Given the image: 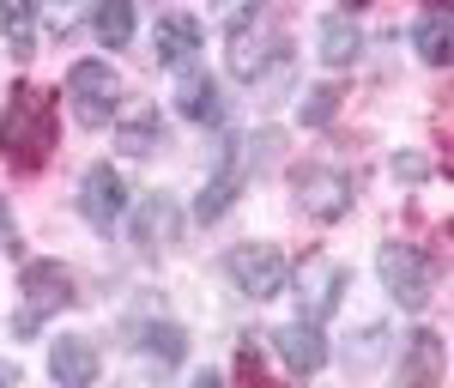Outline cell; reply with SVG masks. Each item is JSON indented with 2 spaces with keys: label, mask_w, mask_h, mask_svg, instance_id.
<instances>
[{
  "label": "cell",
  "mask_w": 454,
  "mask_h": 388,
  "mask_svg": "<svg viewBox=\"0 0 454 388\" xmlns=\"http://www.w3.org/2000/svg\"><path fill=\"white\" fill-rule=\"evenodd\" d=\"M0 152H6V164H19V170H43L49 152H55V98H49L43 85H31V79L6 98Z\"/></svg>",
  "instance_id": "6da1fadb"
},
{
  "label": "cell",
  "mask_w": 454,
  "mask_h": 388,
  "mask_svg": "<svg viewBox=\"0 0 454 388\" xmlns=\"http://www.w3.org/2000/svg\"><path fill=\"white\" fill-rule=\"evenodd\" d=\"M73 297H79V285H73V273L61 261H31V267L19 273V316H12V328L31 340L49 316L73 310Z\"/></svg>",
  "instance_id": "7a4b0ae2"
},
{
  "label": "cell",
  "mask_w": 454,
  "mask_h": 388,
  "mask_svg": "<svg viewBox=\"0 0 454 388\" xmlns=\"http://www.w3.org/2000/svg\"><path fill=\"white\" fill-rule=\"evenodd\" d=\"M67 109L79 115V128H104V122H115V109H121V79H115V67H104V61H79V67L67 73Z\"/></svg>",
  "instance_id": "3957f363"
},
{
  "label": "cell",
  "mask_w": 454,
  "mask_h": 388,
  "mask_svg": "<svg viewBox=\"0 0 454 388\" xmlns=\"http://www.w3.org/2000/svg\"><path fill=\"white\" fill-rule=\"evenodd\" d=\"M285 285H291V297H297V316L321 328V321L340 310V285H346V267H340V261H327V255H309V261H303V267H297V273H291Z\"/></svg>",
  "instance_id": "277c9868"
},
{
  "label": "cell",
  "mask_w": 454,
  "mask_h": 388,
  "mask_svg": "<svg viewBox=\"0 0 454 388\" xmlns=\"http://www.w3.org/2000/svg\"><path fill=\"white\" fill-rule=\"evenodd\" d=\"M376 267H382V285L400 310H424L430 304V261L412 243H382Z\"/></svg>",
  "instance_id": "5b68a950"
},
{
  "label": "cell",
  "mask_w": 454,
  "mask_h": 388,
  "mask_svg": "<svg viewBox=\"0 0 454 388\" xmlns=\"http://www.w3.org/2000/svg\"><path fill=\"white\" fill-rule=\"evenodd\" d=\"M231 280L243 297H279L291 267H285V249L279 243H237L231 249Z\"/></svg>",
  "instance_id": "8992f818"
},
{
  "label": "cell",
  "mask_w": 454,
  "mask_h": 388,
  "mask_svg": "<svg viewBox=\"0 0 454 388\" xmlns=\"http://www.w3.org/2000/svg\"><path fill=\"white\" fill-rule=\"evenodd\" d=\"M291 188H297V207L309 212V218H346L351 207V182L346 170H333V164H297L291 170Z\"/></svg>",
  "instance_id": "52a82bcc"
},
{
  "label": "cell",
  "mask_w": 454,
  "mask_h": 388,
  "mask_svg": "<svg viewBox=\"0 0 454 388\" xmlns=\"http://www.w3.org/2000/svg\"><path fill=\"white\" fill-rule=\"evenodd\" d=\"M128 237H134V249H145V255L170 249L176 237H182V207H176L170 194H140L134 212H128Z\"/></svg>",
  "instance_id": "ba28073f"
},
{
  "label": "cell",
  "mask_w": 454,
  "mask_h": 388,
  "mask_svg": "<svg viewBox=\"0 0 454 388\" xmlns=\"http://www.w3.org/2000/svg\"><path fill=\"white\" fill-rule=\"evenodd\" d=\"M79 212H85V225L115 231V218L128 212V188L115 177V164H91V170L79 177Z\"/></svg>",
  "instance_id": "9c48e42d"
},
{
  "label": "cell",
  "mask_w": 454,
  "mask_h": 388,
  "mask_svg": "<svg viewBox=\"0 0 454 388\" xmlns=\"http://www.w3.org/2000/svg\"><path fill=\"white\" fill-rule=\"evenodd\" d=\"M273 55H279V36H273L267 19H243V25H231V55H224V67L237 73V79H261Z\"/></svg>",
  "instance_id": "30bf717a"
},
{
  "label": "cell",
  "mask_w": 454,
  "mask_h": 388,
  "mask_svg": "<svg viewBox=\"0 0 454 388\" xmlns=\"http://www.w3.org/2000/svg\"><path fill=\"white\" fill-rule=\"evenodd\" d=\"M273 352H279L297 376H309V370L327 364V340H321L315 321H285V328H273Z\"/></svg>",
  "instance_id": "8fae6325"
},
{
  "label": "cell",
  "mask_w": 454,
  "mask_h": 388,
  "mask_svg": "<svg viewBox=\"0 0 454 388\" xmlns=\"http://www.w3.org/2000/svg\"><path fill=\"white\" fill-rule=\"evenodd\" d=\"M98 370H104V364H98V346L79 340V334H67V340L49 346V376H55L61 388H91V383H98Z\"/></svg>",
  "instance_id": "7c38bea8"
},
{
  "label": "cell",
  "mask_w": 454,
  "mask_h": 388,
  "mask_svg": "<svg viewBox=\"0 0 454 388\" xmlns=\"http://www.w3.org/2000/svg\"><path fill=\"white\" fill-rule=\"evenodd\" d=\"M194 49H200V25H194L188 12H164V19H158V61H164V67H188Z\"/></svg>",
  "instance_id": "4fadbf2b"
},
{
  "label": "cell",
  "mask_w": 454,
  "mask_h": 388,
  "mask_svg": "<svg viewBox=\"0 0 454 388\" xmlns=\"http://www.w3.org/2000/svg\"><path fill=\"white\" fill-rule=\"evenodd\" d=\"M0 31L12 43V55H31L43 36V0H0Z\"/></svg>",
  "instance_id": "5bb4252c"
},
{
  "label": "cell",
  "mask_w": 454,
  "mask_h": 388,
  "mask_svg": "<svg viewBox=\"0 0 454 388\" xmlns=\"http://www.w3.org/2000/svg\"><path fill=\"white\" fill-rule=\"evenodd\" d=\"M357 49H364V36H357L351 19L333 12V19H321V25H315V55H321L327 67H351V61H357Z\"/></svg>",
  "instance_id": "9a60e30c"
},
{
  "label": "cell",
  "mask_w": 454,
  "mask_h": 388,
  "mask_svg": "<svg viewBox=\"0 0 454 388\" xmlns=\"http://www.w3.org/2000/svg\"><path fill=\"white\" fill-rule=\"evenodd\" d=\"M449 6L436 0L430 12L419 19V31H412V49H419V61H430V67H449Z\"/></svg>",
  "instance_id": "2e32d148"
},
{
  "label": "cell",
  "mask_w": 454,
  "mask_h": 388,
  "mask_svg": "<svg viewBox=\"0 0 454 388\" xmlns=\"http://www.w3.org/2000/svg\"><path fill=\"white\" fill-rule=\"evenodd\" d=\"M176 109L188 115V122H218L224 104H218V85H212L207 73H188L182 85H176Z\"/></svg>",
  "instance_id": "e0dca14e"
},
{
  "label": "cell",
  "mask_w": 454,
  "mask_h": 388,
  "mask_svg": "<svg viewBox=\"0 0 454 388\" xmlns=\"http://www.w3.org/2000/svg\"><path fill=\"white\" fill-rule=\"evenodd\" d=\"M134 25H140L134 0H98V43L104 49H128L134 43Z\"/></svg>",
  "instance_id": "ac0fdd59"
},
{
  "label": "cell",
  "mask_w": 454,
  "mask_h": 388,
  "mask_svg": "<svg viewBox=\"0 0 454 388\" xmlns=\"http://www.w3.org/2000/svg\"><path fill=\"white\" fill-rule=\"evenodd\" d=\"M121 146H128L134 158H145V152L158 146V109H134V115L121 122Z\"/></svg>",
  "instance_id": "d6986e66"
},
{
  "label": "cell",
  "mask_w": 454,
  "mask_h": 388,
  "mask_svg": "<svg viewBox=\"0 0 454 388\" xmlns=\"http://www.w3.org/2000/svg\"><path fill=\"white\" fill-rule=\"evenodd\" d=\"M231 201H237V170H224V177H212V182H207V194H200L194 218H200V225H212V218L231 207Z\"/></svg>",
  "instance_id": "ffe728a7"
},
{
  "label": "cell",
  "mask_w": 454,
  "mask_h": 388,
  "mask_svg": "<svg viewBox=\"0 0 454 388\" xmlns=\"http://www.w3.org/2000/svg\"><path fill=\"white\" fill-rule=\"evenodd\" d=\"M145 352L182 358V352H188V334H182V328H170V321H152V328H145Z\"/></svg>",
  "instance_id": "44dd1931"
},
{
  "label": "cell",
  "mask_w": 454,
  "mask_h": 388,
  "mask_svg": "<svg viewBox=\"0 0 454 388\" xmlns=\"http://www.w3.org/2000/svg\"><path fill=\"white\" fill-rule=\"evenodd\" d=\"M340 98H346L340 85H321V91H309V98H303V109H297V115H303V128H321V122L340 109Z\"/></svg>",
  "instance_id": "7402d4cb"
},
{
  "label": "cell",
  "mask_w": 454,
  "mask_h": 388,
  "mask_svg": "<svg viewBox=\"0 0 454 388\" xmlns=\"http://www.w3.org/2000/svg\"><path fill=\"white\" fill-rule=\"evenodd\" d=\"M79 12H85V6H73V0H49V31H55V36H67Z\"/></svg>",
  "instance_id": "603a6c76"
},
{
  "label": "cell",
  "mask_w": 454,
  "mask_h": 388,
  "mask_svg": "<svg viewBox=\"0 0 454 388\" xmlns=\"http://www.w3.org/2000/svg\"><path fill=\"white\" fill-rule=\"evenodd\" d=\"M254 12H261V0H218V19H224V25H243Z\"/></svg>",
  "instance_id": "cb8c5ba5"
},
{
  "label": "cell",
  "mask_w": 454,
  "mask_h": 388,
  "mask_svg": "<svg viewBox=\"0 0 454 388\" xmlns=\"http://www.w3.org/2000/svg\"><path fill=\"white\" fill-rule=\"evenodd\" d=\"M194 388H231V383H224L218 370H200V376H194Z\"/></svg>",
  "instance_id": "d4e9b609"
},
{
  "label": "cell",
  "mask_w": 454,
  "mask_h": 388,
  "mask_svg": "<svg viewBox=\"0 0 454 388\" xmlns=\"http://www.w3.org/2000/svg\"><path fill=\"white\" fill-rule=\"evenodd\" d=\"M19 383V370H12V364H0V388H12Z\"/></svg>",
  "instance_id": "484cf974"
},
{
  "label": "cell",
  "mask_w": 454,
  "mask_h": 388,
  "mask_svg": "<svg viewBox=\"0 0 454 388\" xmlns=\"http://www.w3.org/2000/svg\"><path fill=\"white\" fill-rule=\"evenodd\" d=\"M0 237H6V207H0Z\"/></svg>",
  "instance_id": "4316f807"
},
{
  "label": "cell",
  "mask_w": 454,
  "mask_h": 388,
  "mask_svg": "<svg viewBox=\"0 0 454 388\" xmlns=\"http://www.w3.org/2000/svg\"><path fill=\"white\" fill-rule=\"evenodd\" d=\"M346 6H370V0H346Z\"/></svg>",
  "instance_id": "83f0119b"
}]
</instances>
